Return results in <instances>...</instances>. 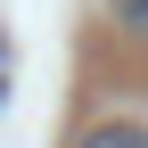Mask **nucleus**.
<instances>
[{
	"label": "nucleus",
	"mask_w": 148,
	"mask_h": 148,
	"mask_svg": "<svg viewBox=\"0 0 148 148\" xmlns=\"http://www.w3.org/2000/svg\"><path fill=\"white\" fill-rule=\"evenodd\" d=\"M107 16H115L123 33H140V41H148V0H107Z\"/></svg>",
	"instance_id": "nucleus-2"
},
{
	"label": "nucleus",
	"mask_w": 148,
	"mask_h": 148,
	"mask_svg": "<svg viewBox=\"0 0 148 148\" xmlns=\"http://www.w3.org/2000/svg\"><path fill=\"white\" fill-rule=\"evenodd\" d=\"M74 148H148V132H140V123H123V115H107V123H90Z\"/></svg>",
	"instance_id": "nucleus-1"
}]
</instances>
